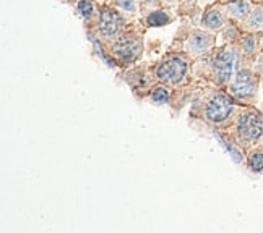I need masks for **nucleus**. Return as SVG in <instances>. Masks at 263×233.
Listing matches in <instances>:
<instances>
[{
	"label": "nucleus",
	"mask_w": 263,
	"mask_h": 233,
	"mask_svg": "<svg viewBox=\"0 0 263 233\" xmlns=\"http://www.w3.org/2000/svg\"><path fill=\"white\" fill-rule=\"evenodd\" d=\"M237 135L246 143H257L263 136V117L255 110H247L237 120Z\"/></svg>",
	"instance_id": "f257e3e1"
},
{
	"label": "nucleus",
	"mask_w": 263,
	"mask_h": 233,
	"mask_svg": "<svg viewBox=\"0 0 263 233\" xmlns=\"http://www.w3.org/2000/svg\"><path fill=\"white\" fill-rule=\"evenodd\" d=\"M258 79L250 70H239L231 83V94L237 99H252L257 94Z\"/></svg>",
	"instance_id": "f03ea898"
},
{
	"label": "nucleus",
	"mask_w": 263,
	"mask_h": 233,
	"mask_svg": "<svg viewBox=\"0 0 263 233\" xmlns=\"http://www.w3.org/2000/svg\"><path fill=\"white\" fill-rule=\"evenodd\" d=\"M236 65H237L236 47L231 46V47H226L222 52H219L218 57L215 58V63H213L215 76L218 79V83H228V81L232 78Z\"/></svg>",
	"instance_id": "7ed1b4c3"
},
{
	"label": "nucleus",
	"mask_w": 263,
	"mask_h": 233,
	"mask_svg": "<svg viewBox=\"0 0 263 233\" xmlns=\"http://www.w3.org/2000/svg\"><path fill=\"white\" fill-rule=\"evenodd\" d=\"M99 33L103 37L110 39V37H116L122 28L125 25V19L124 16L120 15L116 10H112L110 7H103L99 12Z\"/></svg>",
	"instance_id": "20e7f679"
},
{
	"label": "nucleus",
	"mask_w": 263,
	"mask_h": 233,
	"mask_svg": "<svg viewBox=\"0 0 263 233\" xmlns=\"http://www.w3.org/2000/svg\"><path fill=\"white\" fill-rule=\"evenodd\" d=\"M187 73V62L182 58H169L156 68V76L164 83L177 84L184 79Z\"/></svg>",
	"instance_id": "39448f33"
},
{
	"label": "nucleus",
	"mask_w": 263,
	"mask_h": 233,
	"mask_svg": "<svg viewBox=\"0 0 263 233\" xmlns=\"http://www.w3.org/2000/svg\"><path fill=\"white\" fill-rule=\"evenodd\" d=\"M141 52V43L140 37L134 34H127L119 37L114 46H112V54L120 60V62H134V60L140 55Z\"/></svg>",
	"instance_id": "423d86ee"
},
{
	"label": "nucleus",
	"mask_w": 263,
	"mask_h": 233,
	"mask_svg": "<svg viewBox=\"0 0 263 233\" xmlns=\"http://www.w3.org/2000/svg\"><path fill=\"white\" fill-rule=\"evenodd\" d=\"M232 114V100L226 94H216L206 104V118L213 123H222Z\"/></svg>",
	"instance_id": "0eeeda50"
},
{
	"label": "nucleus",
	"mask_w": 263,
	"mask_h": 233,
	"mask_svg": "<svg viewBox=\"0 0 263 233\" xmlns=\"http://www.w3.org/2000/svg\"><path fill=\"white\" fill-rule=\"evenodd\" d=\"M211 44H213V37L205 31H194L190 34V39H189L190 52L201 54V52H205V50H208Z\"/></svg>",
	"instance_id": "6e6552de"
},
{
	"label": "nucleus",
	"mask_w": 263,
	"mask_h": 233,
	"mask_svg": "<svg viewBox=\"0 0 263 233\" xmlns=\"http://www.w3.org/2000/svg\"><path fill=\"white\" fill-rule=\"evenodd\" d=\"M244 28L250 33L261 31V29H263V5H258L254 10H250L249 16L246 18Z\"/></svg>",
	"instance_id": "1a4fd4ad"
},
{
	"label": "nucleus",
	"mask_w": 263,
	"mask_h": 233,
	"mask_svg": "<svg viewBox=\"0 0 263 233\" xmlns=\"http://www.w3.org/2000/svg\"><path fill=\"white\" fill-rule=\"evenodd\" d=\"M228 13L237 22H246V18L250 13V5L246 0H234V2L228 4Z\"/></svg>",
	"instance_id": "9d476101"
},
{
	"label": "nucleus",
	"mask_w": 263,
	"mask_h": 233,
	"mask_svg": "<svg viewBox=\"0 0 263 233\" xmlns=\"http://www.w3.org/2000/svg\"><path fill=\"white\" fill-rule=\"evenodd\" d=\"M203 23L208 29H221L222 25H224V15L219 8H211L206 12Z\"/></svg>",
	"instance_id": "9b49d317"
},
{
	"label": "nucleus",
	"mask_w": 263,
	"mask_h": 233,
	"mask_svg": "<svg viewBox=\"0 0 263 233\" xmlns=\"http://www.w3.org/2000/svg\"><path fill=\"white\" fill-rule=\"evenodd\" d=\"M257 46H258V40H257V37L254 34H249L246 37H242V40H240L242 52H244V55H247V57L255 55Z\"/></svg>",
	"instance_id": "f8f14e48"
},
{
	"label": "nucleus",
	"mask_w": 263,
	"mask_h": 233,
	"mask_svg": "<svg viewBox=\"0 0 263 233\" xmlns=\"http://www.w3.org/2000/svg\"><path fill=\"white\" fill-rule=\"evenodd\" d=\"M169 22V15L166 12H163V10H158V12H153V13H149L148 18H146V23L149 26H164L166 23Z\"/></svg>",
	"instance_id": "ddd939ff"
},
{
	"label": "nucleus",
	"mask_w": 263,
	"mask_h": 233,
	"mask_svg": "<svg viewBox=\"0 0 263 233\" xmlns=\"http://www.w3.org/2000/svg\"><path fill=\"white\" fill-rule=\"evenodd\" d=\"M169 97H171V93H169V89L164 86H158V88H155L153 93H151V100L156 104H166L169 100Z\"/></svg>",
	"instance_id": "4468645a"
},
{
	"label": "nucleus",
	"mask_w": 263,
	"mask_h": 233,
	"mask_svg": "<svg viewBox=\"0 0 263 233\" xmlns=\"http://www.w3.org/2000/svg\"><path fill=\"white\" fill-rule=\"evenodd\" d=\"M249 168L255 174L263 172V153H252L249 157Z\"/></svg>",
	"instance_id": "2eb2a0df"
},
{
	"label": "nucleus",
	"mask_w": 263,
	"mask_h": 233,
	"mask_svg": "<svg viewBox=\"0 0 263 233\" xmlns=\"http://www.w3.org/2000/svg\"><path fill=\"white\" fill-rule=\"evenodd\" d=\"M78 13L82 15L83 18H86V19L93 18V15H95L93 4H91L89 0H80V2H78Z\"/></svg>",
	"instance_id": "dca6fc26"
},
{
	"label": "nucleus",
	"mask_w": 263,
	"mask_h": 233,
	"mask_svg": "<svg viewBox=\"0 0 263 233\" xmlns=\"http://www.w3.org/2000/svg\"><path fill=\"white\" fill-rule=\"evenodd\" d=\"M117 2V5L122 8V10H125V12H130V13H134L135 12V8H137V5H135V0H116Z\"/></svg>",
	"instance_id": "f3484780"
},
{
	"label": "nucleus",
	"mask_w": 263,
	"mask_h": 233,
	"mask_svg": "<svg viewBox=\"0 0 263 233\" xmlns=\"http://www.w3.org/2000/svg\"><path fill=\"white\" fill-rule=\"evenodd\" d=\"M257 68H258V73L263 76V55L258 58V62H257Z\"/></svg>",
	"instance_id": "a211bd4d"
},
{
	"label": "nucleus",
	"mask_w": 263,
	"mask_h": 233,
	"mask_svg": "<svg viewBox=\"0 0 263 233\" xmlns=\"http://www.w3.org/2000/svg\"><path fill=\"white\" fill-rule=\"evenodd\" d=\"M163 2H166V4H174L176 0H163Z\"/></svg>",
	"instance_id": "6ab92c4d"
},
{
	"label": "nucleus",
	"mask_w": 263,
	"mask_h": 233,
	"mask_svg": "<svg viewBox=\"0 0 263 233\" xmlns=\"http://www.w3.org/2000/svg\"><path fill=\"white\" fill-rule=\"evenodd\" d=\"M254 2H257V4H263V0H254Z\"/></svg>",
	"instance_id": "aec40b11"
},
{
	"label": "nucleus",
	"mask_w": 263,
	"mask_h": 233,
	"mask_svg": "<svg viewBox=\"0 0 263 233\" xmlns=\"http://www.w3.org/2000/svg\"><path fill=\"white\" fill-rule=\"evenodd\" d=\"M184 2H194V0H184Z\"/></svg>",
	"instance_id": "412c9836"
}]
</instances>
